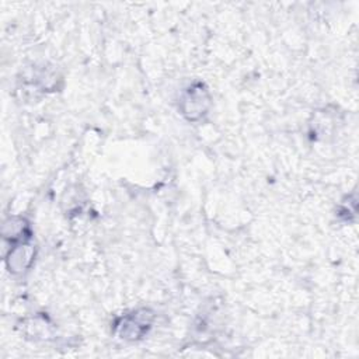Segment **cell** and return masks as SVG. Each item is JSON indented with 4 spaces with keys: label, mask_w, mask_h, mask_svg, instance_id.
<instances>
[{
    "label": "cell",
    "mask_w": 359,
    "mask_h": 359,
    "mask_svg": "<svg viewBox=\"0 0 359 359\" xmlns=\"http://www.w3.org/2000/svg\"><path fill=\"white\" fill-rule=\"evenodd\" d=\"M154 313L150 309H139L129 314L121 316L114 324V332L125 341L142 339L151 328Z\"/></svg>",
    "instance_id": "obj_1"
},
{
    "label": "cell",
    "mask_w": 359,
    "mask_h": 359,
    "mask_svg": "<svg viewBox=\"0 0 359 359\" xmlns=\"http://www.w3.org/2000/svg\"><path fill=\"white\" fill-rule=\"evenodd\" d=\"M210 107V94L202 83H195L185 90L181 97L180 109L188 121H196L203 116Z\"/></svg>",
    "instance_id": "obj_2"
},
{
    "label": "cell",
    "mask_w": 359,
    "mask_h": 359,
    "mask_svg": "<svg viewBox=\"0 0 359 359\" xmlns=\"http://www.w3.org/2000/svg\"><path fill=\"white\" fill-rule=\"evenodd\" d=\"M32 237L10 241V248L6 257L7 268L13 273H21L29 268L35 257V247L31 243Z\"/></svg>",
    "instance_id": "obj_3"
}]
</instances>
